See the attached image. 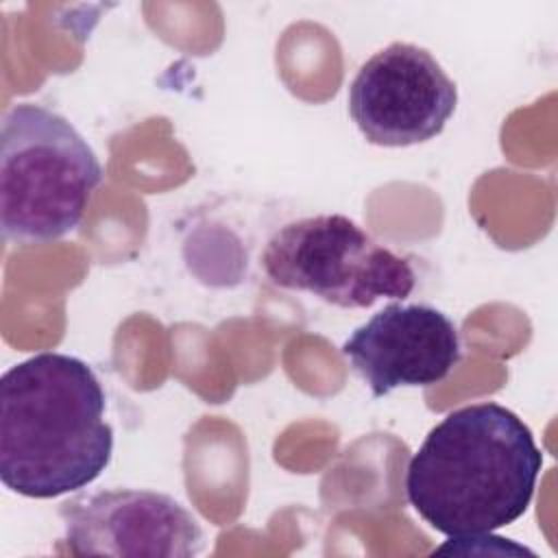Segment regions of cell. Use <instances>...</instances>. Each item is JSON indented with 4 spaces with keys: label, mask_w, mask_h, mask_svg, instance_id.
<instances>
[{
    "label": "cell",
    "mask_w": 558,
    "mask_h": 558,
    "mask_svg": "<svg viewBox=\"0 0 558 558\" xmlns=\"http://www.w3.org/2000/svg\"><path fill=\"white\" fill-rule=\"evenodd\" d=\"M543 453L512 410L486 401L436 423L405 469L416 514L451 541L490 534L519 521L534 497Z\"/></svg>",
    "instance_id": "6da1fadb"
},
{
    "label": "cell",
    "mask_w": 558,
    "mask_h": 558,
    "mask_svg": "<svg viewBox=\"0 0 558 558\" xmlns=\"http://www.w3.org/2000/svg\"><path fill=\"white\" fill-rule=\"evenodd\" d=\"M87 362L44 351L0 379V480L31 499L89 486L109 466L113 427Z\"/></svg>",
    "instance_id": "7a4b0ae2"
},
{
    "label": "cell",
    "mask_w": 558,
    "mask_h": 558,
    "mask_svg": "<svg viewBox=\"0 0 558 558\" xmlns=\"http://www.w3.org/2000/svg\"><path fill=\"white\" fill-rule=\"evenodd\" d=\"M87 140L61 113L13 105L0 124V229L11 244H50L83 220L102 183Z\"/></svg>",
    "instance_id": "3957f363"
},
{
    "label": "cell",
    "mask_w": 558,
    "mask_h": 558,
    "mask_svg": "<svg viewBox=\"0 0 558 558\" xmlns=\"http://www.w3.org/2000/svg\"><path fill=\"white\" fill-rule=\"evenodd\" d=\"M262 268L277 288L310 292L342 310H364L379 299L403 301L416 286L405 257L342 214L279 227L262 251Z\"/></svg>",
    "instance_id": "277c9868"
},
{
    "label": "cell",
    "mask_w": 558,
    "mask_h": 558,
    "mask_svg": "<svg viewBox=\"0 0 558 558\" xmlns=\"http://www.w3.org/2000/svg\"><path fill=\"white\" fill-rule=\"evenodd\" d=\"M458 87L416 44L392 41L368 57L349 85V116L368 144L403 148L442 133Z\"/></svg>",
    "instance_id": "5b68a950"
},
{
    "label": "cell",
    "mask_w": 558,
    "mask_h": 558,
    "mask_svg": "<svg viewBox=\"0 0 558 558\" xmlns=\"http://www.w3.org/2000/svg\"><path fill=\"white\" fill-rule=\"evenodd\" d=\"M72 556L192 558L205 547L194 514L174 497L146 488H107L59 506Z\"/></svg>",
    "instance_id": "8992f818"
},
{
    "label": "cell",
    "mask_w": 558,
    "mask_h": 558,
    "mask_svg": "<svg viewBox=\"0 0 558 558\" xmlns=\"http://www.w3.org/2000/svg\"><path fill=\"white\" fill-rule=\"evenodd\" d=\"M373 397L401 386H434L458 366L460 336L453 320L427 303H388L340 347Z\"/></svg>",
    "instance_id": "52a82bcc"
}]
</instances>
